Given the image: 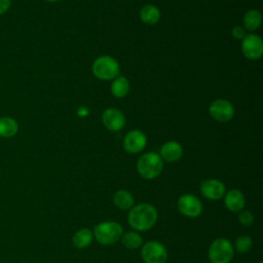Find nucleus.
I'll return each instance as SVG.
<instances>
[{"label": "nucleus", "instance_id": "nucleus-10", "mask_svg": "<svg viewBox=\"0 0 263 263\" xmlns=\"http://www.w3.org/2000/svg\"><path fill=\"white\" fill-rule=\"evenodd\" d=\"M147 144L146 135L139 130L134 129L128 132L123 139V148L127 153L136 154L141 152Z\"/></svg>", "mask_w": 263, "mask_h": 263}, {"label": "nucleus", "instance_id": "nucleus-17", "mask_svg": "<svg viewBox=\"0 0 263 263\" xmlns=\"http://www.w3.org/2000/svg\"><path fill=\"white\" fill-rule=\"evenodd\" d=\"M18 130V124L16 120L9 116L0 117V137L11 138Z\"/></svg>", "mask_w": 263, "mask_h": 263}, {"label": "nucleus", "instance_id": "nucleus-25", "mask_svg": "<svg viewBox=\"0 0 263 263\" xmlns=\"http://www.w3.org/2000/svg\"><path fill=\"white\" fill-rule=\"evenodd\" d=\"M11 0H0V14H4L10 7Z\"/></svg>", "mask_w": 263, "mask_h": 263}, {"label": "nucleus", "instance_id": "nucleus-5", "mask_svg": "<svg viewBox=\"0 0 263 263\" xmlns=\"http://www.w3.org/2000/svg\"><path fill=\"white\" fill-rule=\"evenodd\" d=\"M91 70L93 75L101 80H113L119 74V65L114 58L101 55L92 63Z\"/></svg>", "mask_w": 263, "mask_h": 263}, {"label": "nucleus", "instance_id": "nucleus-7", "mask_svg": "<svg viewBox=\"0 0 263 263\" xmlns=\"http://www.w3.org/2000/svg\"><path fill=\"white\" fill-rule=\"evenodd\" d=\"M177 208L187 218H196L202 212L201 201L193 194H183L178 198Z\"/></svg>", "mask_w": 263, "mask_h": 263}, {"label": "nucleus", "instance_id": "nucleus-2", "mask_svg": "<svg viewBox=\"0 0 263 263\" xmlns=\"http://www.w3.org/2000/svg\"><path fill=\"white\" fill-rule=\"evenodd\" d=\"M163 168V160L156 152H147L141 155L137 161L139 175L146 180L157 178Z\"/></svg>", "mask_w": 263, "mask_h": 263}, {"label": "nucleus", "instance_id": "nucleus-20", "mask_svg": "<svg viewBox=\"0 0 263 263\" xmlns=\"http://www.w3.org/2000/svg\"><path fill=\"white\" fill-rule=\"evenodd\" d=\"M129 91V82L123 76H117L111 84V92L115 98H123Z\"/></svg>", "mask_w": 263, "mask_h": 263}, {"label": "nucleus", "instance_id": "nucleus-3", "mask_svg": "<svg viewBox=\"0 0 263 263\" xmlns=\"http://www.w3.org/2000/svg\"><path fill=\"white\" fill-rule=\"evenodd\" d=\"M95 239L103 246H109L120 240L123 234L122 226L115 221H106L98 224L92 231Z\"/></svg>", "mask_w": 263, "mask_h": 263}, {"label": "nucleus", "instance_id": "nucleus-26", "mask_svg": "<svg viewBox=\"0 0 263 263\" xmlns=\"http://www.w3.org/2000/svg\"><path fill=\"white\" fill-rule=\"evenodd\" d=\"M47 1H49V2H55V1H58V0H47Z\"/></svg>", "mask_w": 263, "mask_h": 263}, {"label": "nucleus", "instance_id": "nucleus-22", "mask_svg": "<svg viewBox=\"0 0 263 263\" xmlns=\"http://www.w3.org/2000/svg\"><path fill=\"white\" fill-rule=\"evenodd\" d=\"M253 246V240L250 236L248 235H240L238 236L236 239H235V242H234V247L233 249L240 253V254H243V253H247L251 250Z\"/></svg>", "mask_w": 263, "mask_h": 263}, {"label": "nucleus", "instance_id": "nucleus-11", "mask_svg": "<svg viewBox=\"0 0 263 263\" xmlns=\"http://www.w3.org/2000/svg\"><path fill=\"white\" fill-rule=\"evenodd\" d=\"M225 192V185L218 179H206L200 183V193L206 199L219 200Z\"/></svg>", "mask_w": 263, "mask_h": 263}, {"label": "nucleus", "instance_id": "nucleus-19", "mask_svg": "<svg viewBox=\"0 0 263 263\" xmlns=\"http://www.w3.org/2000/svg\"><path fill=\"white\" fill-rule=\"evenodd\" d=\"M243 28L249 31L257 30L262 23V15L259 10L251 9L247 11L243 15Z\"/></svg>", "mask_w": 263, "mask_h": 263}, {"label": "nucleus", "instance_id": "nucleus-23", "mask_svg": "<svg viewBox=\"0 0 263 263\" xmlns=\"http://www.w3.org/2000/svg\"><path fill=\"white\" fill-rule=\"evenodd\" d=\"M238 221L243 226H251L254 222V215L251 211L241 210L238 212Z\"/></svg>", "mask_w": 263, "mask_h": 263}, {"label": "nucleus", "instance_id": "nucleus-9", "mask_svg": "<svg viewBox=\"0 0 263 263\" xmlns=\"http://www.w3.org/2000/svg\"><path fill=\"white\" fill-rule=\"evenodd\" d=\"M241 51L249 60H258L263 53V41L255 34L246 35L241 42Z\"/></svg>", "mask_w": 263, "mask_h": 263}, {"label": "nucleus", "instance_id": "nucleus-1", "mask_svg": "<svg viewBox=\"0 0 263 263\" xmlns=\"http://www.w3.org/2000/svg\"><path fill=\"white\" fill-rule=\"evenodd\" d=\"M157 217L158 214L154 205L148 202H142L129 209L127 222L134 230L147 231L156 224Z\"/></svg>", "mask_w": 263, "mask_h": 263}, {"label": "nucleus", "instance_id": "nucleus-16", "mask_svg": "<svg viewBox=\"0 0 263 263\" xmlns=\"http://www.w3.org/2000/svg\"><path fill=\"white\" fill-rule=\"evenodd\" d=\"M92 239V232L88 228H81L74 233L72 242L77 249H85L91 243Z\"/></svg>", "mask_w": 263, "mask_h": 263}, {"label": "nucleus", "instance_id": "nucleus-6", "mask_svg": "<svg viewBox=\"0 0 263 263\" xmlns=\"http://www.w3.org/2000/svg\"><path fill=\"white\" fill-rule=\"evenodd\" d=\"M141 256L145 263H165L167 260V251L161 242L150 240L142 245Z\"/></svg>", "mask_w": 263, "mask_h": 263}, {"label": "nucleus", "instance_id": "nucleus-27", "mask_svg": "<svg viewBox=\"0 0 263 263\" xmlns=\"http://www.w3.org/2000/svg\"><path fill=\"white\" fill-rule=\"evenodd\" d=\"M258 263H263V262H262V261H259V262H258Z\"/></svg>", "mask_w": 263, "mask_h": 263}, {"label": "nucleus", "instance_id": "nucleus-14", "mask_svg": "<svg viewBox=\"0 0 263 263\" xmlns=\"http://www.w3.org/2000/svg\"><path fill=\"white\" fill-rule=\"evenodd\" d=\"M160 157L166 162H176L183 155V148L180 143L176 141H168L160 148Z\"/></svg>", "mask_w": 263, "mask_h": 263}, {"label": "nucleus", "instance_id": "nucleus-4", "mask_svg": "<svg viewBox=\"0 0 263 263\" xmlns=\"http://www.w3.org/2000/svg\"><path fill=\"white\" fill-rule=\"evenodd\" d=\"M208 255L211 263H230L234 255V249L227 238L219 237L210 245Z\"/></svg>", "mask_w": 263, "mask_h": 263}, {"label": "nucleus", "instance_id": "nucleus-21", "mask_svg": "<svg viewBox=\"0 0 263 263\" xmlns=\"http://www.w3.org/2000/svg\"><path fill=\"white\" fill-rule=\"evenodd\" d=\"M123 247L128 250H136L142 247L143 238L137 231H127L122 234L120 238Z\"/></svg>", "mask_w": 263, "mask_h": 263}, {"label": "nucleus", "instance_id": "nucleus-24", "mask_svg": "<svg viewBox=\"0 0 263 263\" xmlns=\"http://www.w3.org/2000/svg\"><path fill=\"white\" fill-rule=\"evenodd\" d=\"M231 33H232V36L238 40H240V39L242 40L246 36V30L243 27H240V26H234Z\"/></svg>", "mask_w": 263, "mask_h": 263}, {"label": "nucleus", "instance_id": "nucleus-8", "mask_svg": "<svg viewBox=\"0 0 263 263\" xmlns=\"http://www.w3.org/2000/svg\"><path fill=\"white\" fill-rule=\"evenodd\" d=\"M209 113L215 120L219 122H227L231 120L234 115V107L227 100L217 99L211 102Z\"/></svg>", "mask_w": 263, "mask_h": 263}, {"label": "nucleus", "instance_id": "nucleus-13", "mask_svg": "<svg viewBox=\"0 0 263 263\" xmlns=\"http://www.w3.org/2000/svg\"><path fill=\"white\" fill-rule=\"evenodd\" d=\"M224 204L230 212L238 213L246 204L243 193L238 189H231L224 194Z\"/></svg>", "mask_w": 263, "mask_h": 263}, {"label": "nucleus", "instance_id": "nucleus-15", "mask_svg": "<svg viewBox=\"0 0 263 263\" xmlns=\"http://www.w3.org/2000/svg\"><path fill=\"white\" fill-rule=\"evenodd\" d=\"M113 202L120 210H129L134 206V196L129 191L119 189L114 193Z\"/></svg>", "mask_w": 263, "mask_h": 263}, {"label": "nucleus", "instance_id": "nucleus-18", "mask_svg": "<svg viewBox=\"0 0 263 263\" xmlns=\"http://www.w3.org/2000/svg\"><path fill=\"white\" fill-rule=\"evenodd\" d=\"M140 17L142 22L147 25H155L160 18V11L156 6L147 4L140 10Z\"/></svg>", "mask_w": 263, "mask_h": 263}, {"label": "nucleus", "instance_id": "nucleus-12", "mask_svg": "<svg viewBox=\"0 0 263 263\" xmlns=\"http://www.w3.org/2000/svg\"><path fill=\"white\" fill-rule=\"evenodd\" d=\"M102 122L107 129L111 132H118L124 126L125 117L120 110L108 108L102 115Z\"/></svg>", "mask_w": 263, "mask_h": 263}]
</instances>
